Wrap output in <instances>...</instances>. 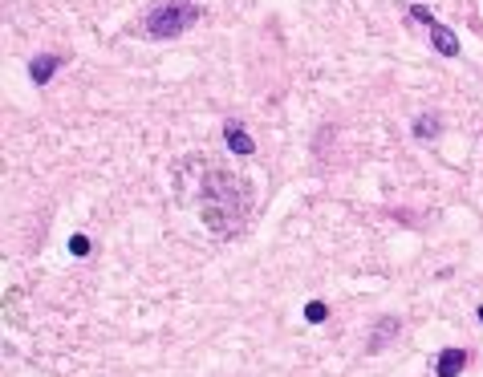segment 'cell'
I'll use <instances>...</instances> for the list:
<instances>
[{
    "label": "cell",
    "mask_w": 483,
    "mask_h": 377,
    "mask_svg": "<svg viewBox=\"0 0 483 377\" xmlns=\"http://www.w3.org/2000/svg\"><path fill=\"white\" fill-rule=\"evenodd\" d=\"M199 215H203V227L212 236H232L248 215L244 183L227 170H207L203 187H199Z\"/></svg>",
    "instance_id": "6da1fadb"
},
{
    "label": "cell",
    "mask_w": 483,
    "mask_h": 377,
    "mask_svg": "<svg viewBox=\"0 0 483 377\" xmlns=\"http://www.w3.org/2000/svg\"><path fill=\"white\" fill-rule=\"evenodd\" d=\"M199 16H203V4L199 0H159L146 12V21H142V37H150V41L183 37Z\"/></svg>",
    "instance_id": "7a4b0ae2"
},
{
    "label": "cell",
    "mask_w": 483,
    "mask_h": 377,
    "mask_svg": "<svg viewBox=\"0 0 483 377\" xmlns=\"http://www.w3.org/2000/svg\"><path fill=\"white\" fill-rule=\"evenodd\" d=\"M467 361H471V353L459 349V345L439 349V357H435V377H459L463 369H467Z\"/></svg>",
    "instance_id": "3957f363"
},
{
    "label": "cell",
    "mask_w": 483,
    "mask_h": 377,
    "mask_svg": "<svg viewBox=\"0 0 483 377\" xmlns=\"http://www.w3.org/2000/svg\"><path fill=\"white\" fill-rule=\"evenodd\" d=\"M223 142H227V150H232V155H240V159H252V155H256V138H252L240 122L223 126Z\"/></svg>",
    "instance_id": "277c9868"
},
{
    "label": "cell",
    "mask_w": 483,
    "mask_h": 377,
    "mask_svg": "<svg viewBox=\"0 0 483 377\" xmlns=\"http://www.w3.org/2000/svg\"><path fill=\"white\" fill-rule=\"evenodd\" d=\"M423 25H427V33H431V45L439 49L442 57H459V49H463V45H459V37H455V33H451L442 21H435V16H431V21H423Z\"/></svg>",
    "instance_id": "5b68a950"
},
{
    "label": "cell",
    "mask_w": 483,
    "mask_h": 377,
    "mask_svg": "<svg viewBox=\"0 0 483 377\" xmlns=\"http://www.w3.org/2000/svg\"><path fill=\"white\" fill-rule=\"evenodd\" d=\"M57 69H61V57H57V53H37V57L29 61V78H33V85H49Z\"/></svg>",
    "instance_id": "8992f818"
},
{
    "label": "cell",
    "mask_w": 483,
    "mask_h": 377,
    "mask_svg": "<svg viewBox=\"0 0 483 377\" xmlns=\"http://www.w3.org/2000/svg\"><path fill=\"white\" fill-rule=\"evenodd\" d=\"M402 333V321H394V317H382L378 321V329H374V336L366 341V353H382L386 345H390V336Z\"/></svg>",
    "instance_id": "52a82bcc"
},
{
    "label": "cell",
    "mask_w": 483,
    "mask_h": 377,
    "mask_svg": "<svg viewBox=\"0 0 483 377\" xmlns=\"http://www.w3.org/2000/svg\"><path fill=\"white\" fill-rule=\"evenodd\" d=\"M410 134L423 138V142H427V138H439V114H418L414 126H410Z\"/></svg>",
    "instance_id": "ba28073f"
},
{
    "label": "cell",
    "mask_w": 483,
    "mask_h": 377,
    "mask_svg": "<svg viewBox=\"0 0 483 377\" xmlns=\"http://www.w3.org/2000/svg\"><path fill=\"white\" fill-rule=\"evenodd\" d=\"M305 321H308V325L329 321V304H325V300H308V304H305Z\"/></svg>",
    "instance_id": "9c48e42d"
},
{
    "label": "cell",
    "mask_w": 483,
    "mask_h": 377,
    "mask_svg": "<svg viewBox=\"0 0 483 377\" xmlns=\"http://www.w3.org/2000/svg\"><path fill=\"white\" fill-rule=\"evenodd\" d=\"M69 255H78V260L89 255V240H86V236H69Z\"/></svg>",
    "instance_id": "30bf717a"
},
{
    "label": "cell",
    "mask_w": 483,
    "mask_h": 377,
    "mask_svg": "<svg viewBox=\"0 0 483 377\" xmlns=\"http://www.w3.org/2000/svg\"><path fill=\"white\" fill-rule=\"evenodd\" d=\"M475 317H480V325H483V304H480V312H475Z\"/></svg>",
    "instance_id": "8fae6325"
}]
</instances>
